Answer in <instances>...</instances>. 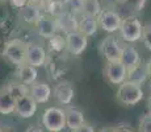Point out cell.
I'll list each match as a JSON object with an SVG mask.
<instances>
[{"mask_svg":"<svg viewBox=\"0 0 151 132\" xmlns=\"http://www.w3.org/2000/svg\"><path fill=\"white\" fill-rule=\"evenodd\" d=\"M27 63L34 66L41 67L46 63V50L45 48L38 44H28L27 49Z\"/></svg>","mask_w":151,"mask_h":132,"instance_id":"12","label":"cell"},{"mask_svg":"<svg viewBox=\"0 0 151 132\" xmlns=\"http://www.w3.org/2000/svg\"><path fill=\"white\" fill-rule=\"evenodd\" d=\"M99 132H116V130H114V127H104Z\"/></svg>","mask_w":151,"mask_h":132,"instance_id":"35","label":"cell"},{"mask_svg":"<svg viewBox=\"0 0 151 132\" xmlns=\"http://www.w3.org/2000/svg\"><path fill=\"white\" fill-rule=\"evenodd\" d=\"M36 28H37V33L43 39H51L59 31L55 17L50 16V15H42L38 21L36 23Z\"/></svg>","mask_w":151,"mask_h":132,"instance_id":"10","label":"cell"},{"mask_svg":"<svg viewBox=\"0 0 151 132\" xmlns=\"http://www.w3.org/2000/svg\"><path fill=\"white\" fill-rule=\"evenodd\" d=\"M104 77L106 81L112 85L120 86L124 83L127 78V70L126 67L122 65L121 61H116V62H106L104 66Z\"/></svg>","mask_w":151,"mask_h":132,"instance_id":"7","label":"cell"},{"mask_svg":"<svg viewBox=\"0 0 151 132\" xmlns=\"http://www.w3.org/2000/svg\"><path fill=\"white\" fill-rule=\"evenodd\" d=\"M142 42L151 52V23L143 25V33H142Z\"/></svg>","mask_w":151,"mask_h":132,"instance_id":"28","label":"cell"},{"mask_svg":"<svg viewBox=\"0 0 151 132\" xmlns=\"http://www.w3.org/2000/svg\"><path fill=\"white\" fill-rule=\"evenodd\" d=\"M42 0H30V3H34V4H40Z\"/></svg>","mask_w":151,"mask_h":132,"instance_id":"37","label":"cell"},{"mask_svg":"<svg viewBox=\"0 0 151 132\" xmlns=\"http://www.w3.org/2000/svg\"><path fill=\"white\" fill-rule=\"evenodd\" d=\"M122 16L118 13L117 9L114 8H106L103 9V12L100 13V16L97 17L99 26L100 29H103L104 32L112 34L116 32H120L121 24H122Z\"/></svg>","mask_w":151,"mask_h":132,"instance_id":"5","label":"cell"},{"mask_svg":"<svg viewBox=\"0 0 151 132\" xmlns=\"http://www.w3.org/2000/svg\"><path fill=\"white\" fill-rule=\"evenodd\" d=\"M29 94L33 96V99L38 104H43L50 101L51 95H53V90L45 82H34L29 87Z\"/></svg>","mask_w":151,"mask_h":132,"instance_id":"14","label":"cell"},{"mask_svg":"<svg viewBox=\"0 0 151 132\" xmlns=\"http://www.w3.org/2000/svg\"><path fill=\"white\" fill-rule=\"evenodd\" d=\"M149 78V73H147V69H146V65H139L134 69L129 70L127 71V78L126 81L130 82V83H134V85H138V86L142 87V85L147 81Z\"/></svg>","mask_w":151,"mask_h":132,"instance_id":"22","label":"cell"},{"mask_svg":"<svg viewBox=\"0 0 151 132\" xmlns=\"http://www.w3.org/2000/svg\"><path fill=\"white\" fill-rule=\"evenodd\" d=\"M65 112H66V124L70 130H75V128L80 127L86 123V119H84V114L80 110L75 107H68L65 108Z\"/></svg>","mask_w":151,"mask_h":132,"instance_id":"21","label":"cell"},{"mask_svg":"<svg viewBox=\"0 0 151 132\" xmlns=\"http://www.w3.org/2000/svg\"><path fill=\"white\" fill-rule=\"evenodd\" d=\"M150 90H151V85H150Z\"/></svg>","mask_w":151,"mask_h":132,"instance_id":"40","label":"cell"},{"mask_svg":"<svg viewBox=\"0 0 151 132\" xmlns=\"http://www.w3.org/2000/svg\"><path fill=\"white\" fill-rule=\"evenodd\" d=\"M147 110H149V114H151V95L147 98Z\"/></svg>","mask_w":151,"mask_h":132,"instance_id":"36","label":"cell"},{"mask_svg":"<svg viewBox=\"0 0 151 132\" xmlns=\"http://www.w3.org/2000/svg\"><path fill=\"white\" fill-rule=\"evenodd\" d=\"M65 40L66 50L72 55H80L82 53H84V50L87 49V45H88V37L80 33L79 31L66 33Z\"/></svg>","mask_w":151,"mask_h":132,"instance_id":"8","label":"cell"},{"mask_svg":"<svg viewBox=\"0 0 151 132\" xmlns=\"http://www.w3.org/2000/svg\"><path fill=\"white\" fill-rule=\"evenodd\" d=\"M116 99L122 106H135L143 99V90L141 86L125 81L118 86V90L116 93Z\"/></svg>","mask_w":151,"mask_h":132,"instance_id":"1","label":"cell"},{"mask_svg":"<svg viewBox=\"0 0 151 132\" xmlns=\"http://www.w3.org/2000/svg\"><path fill=\"white\" fill-rule=\"evenodd\" d=\"M65 11L72 15H79L83 13L84 8V1L86 0H62Z\"/></svg>","mask_w":151,"mask_h":132,"instance_id":"25","label":"cell"},{"mask_svg":"<svg viewBox=\"0 0 151 132\" xmlns=\"http://www.w3.org/2000/svg\"><path fill=\"white\" fill-rule=\"evenodd\" d=\"M75 16H76V15H72V13H68V12H63L58 17H55L58 29H59V31L66 32V33L78 31V23H79V20H76V17Z\"/></svg>","mask_w":151,"mask_h":132,"instance_id":"19","label":"cell"},{"mask_svg":"<svg viewBox=\"0 0 151 132\" xmlns=\"http://www.w3.org/2000/svg\"><path fill=\"white\" fill-rule=\"evenodd\" d=\"M41 16H42L41 8H40L38 4H34V3H29L25 7L19 9L20 20L27 23V24H36Z\"/></svg>","mask_w":151,"mask_h":132,"instance_id":"15","label":"cell"},{"mask_svg":"<svg viewBox=\"0 0 151 132\" xmlns=\"http://www.w3.org/2000/svg\"><path fill=\"white\" fill-rule=\"evenodd\" d=\"M146 69H147V73H149V77L151 78V57L149 58V61L146 62Z\"/></svg>","mask_w":151,"mask_h":132,"instance_id":"34","label":"cell"},{"mask_svg":"<svg viewBox=\"0 0 151 132\" xmlns=\"http://www.w3.org/2000/svg\"><path fill=\"white\" fill-rule=\"evenodd\" d=\"M121 62H122V65L126 67V70L129 71V70H132V69H134V67L141 65L142 61H141V55H139L137 49L132 45H126V46H124Z\"/></svg>","mask_w":151,"mask_h":132,"instance_id":"16","label":"cell"},{"mask_svg":"<svg viewBox=\"0 0 151 132\" xmlns=\"http://www.w3.org/2000/svg\"><path fill=\"white\" fill-rule=\"evenodd\" d=\"M37 77H38L37 67L29 65V63L17 66V78H19L20 82H22L27 86H30L34 82H37Z\"/></svg>","mask_w":151,"mask_h":132,"instance_id":"18","label":"cell"},{"mask_svg":"<svg viewBox=\"0 0 151 132\" xmlns=\"http://www.w3.org/2000/svg\"><path fill=\"white\" fill-rule=\"evenodd\" d=\"M27 49L28 44L20 39H13L5 44L3 49V57L16 66L27 63Z\"/></svg>","mask_w":151,"mask_h":132,"instance_id":"2","label":"cell"},{"mask_svg":"<svg viewBox=\"0 0 151 132\" xmlns=\"http://www.w3.org/2000/svg\"><path fill=\"white\" fill-rule=\"evenodd\" d=\"M114 130H116V132H133L127 125H124V124H120V125H117V127H114Z\"/></svg>","mask_w":151,"mask_h":132,"instance_id":"32","label":"cell"},{"mask_svg":"<svg viewBox=\"0 0 151 132\" xmlns=\"http://www.w3.org/2000/svg\"><path fill=\"white\" fill-rule=\"evenodd\" d=\"M72 132H96V131L93 130V127H92L91 124H87V123H84L83 125H80V127L72 130Z\"/></svg>","mask_w":151,"mask_h":132,"instance_id":"29","label":"cell"},{"mask_svg":"<svg viewBox=\"0 0 151 132\" xmlns=\"http://www.w3.org/2000/svg\"><path fill=\"white\" fill-rule=\"evenodd\" d=\"M147 0H121L118 5V13L122 16V19L126 17H137V15L145 8Z\"/></svg>","mask_w":151,"mask_h":132,"instance_id":"13","label":"cell"},{"mask_svg":"<svg viewBox=\"0 0 151 132\" xmlns=\"http://www.w3.org/2000/svg\"><path fill=\"white\" fill-rule=\"evenodd\" d=\"M139 132H151V114H146L139 119Z\"/></svg>","mask_w":151,"mask_h":132,"instance_id":"27","label":"cell"},{"mask_svg":"<svg viewBox=\"0 0 151 132\" xmlns=\"http://www.w3.org/2000/svg\"><path fill=\"white\" fill-rule=\"evenodd\" d=\"M42 124L49 132L63 131L66 124V112L60 107H49L42 114Z\"/></svg>","mask_w":151,"mask_h":132,"instance_id":"3","label":"cell"},{"mask_svg":"<svg viewBox=\"0 0 151 132\" xmlns=\"http://www.w3.org/2000/svg\"><path fill=\"white\" fill-rule=\"evenodd\" d=\"M37 102L33 99V96L30 94L22 96V98L17 99L16 101V108L14 112L22 119H29L32 116L36 115L37 112Z\"/></svg>","mask_w":151,"mask_h":132,"instance_id":"9","label":"cell"},{"mask_svg":"<svg viewBox=\"0 0 151 132\" xmlns=\"http://www.w3.org/2000/svg\"><path fill=\"white\" fill-rule=\"evenodd\" d=\"M53 95H54L55 101H57L59 104L68 106L72 102V99H74L75 90L70 82L63 81V82H59V83L54 87Z\"/></svg>","mask_w":151,"mask_h":132,"instance_id":"11","label":"cell"},{"mask_svg":"<svg viewBox=\"0 0 151 132\" xmlns=\"http://www.w3.org/2000/svg\"><path fill=\"white\" fill-rule=\"evenodd\" d=\"M11 1V4L13 5L14 8H22V7H25L27 4H29L30 3V0H9Z\"/></svg>","mask_w":151,"mask_h":132,"instance_id":"30","label":"cell"},{"mask_svg":"<svg viewBox=\"0 0 151 132\" xmlns=\"http://www.w3.org/2000/svg\"><path fill=\"white\" fill-rule=\"evenodd\" d=\"M27 132H45L42 130L40 125H37V124H34V125H30V127L27 130Z\"/></svg>","mask_w":151,"mask_h":132,"instance_id":"33","label":"cell"},{"mask_svg":"<svg viewBox=\"0 0 151 132\" xmlns=\"http://www.w3.org/2000/svg\"><path fill=\"white\" fill-rule=\"evenodd\" d=\"M4 1H7V0H0V3H4Z\"/></svg>","mask_w":151,"mask_h":132,"instance_id":"39","label":"cell"},{"mask_svg":"<svg viewBox=\"0 0 151 132\" xmlns=\"http://www.w3.org/2000/svg\"><path fill=\"white\" fill-rule=\"evenodd\" d=\"M142 33H143V25L137 17H126L122 20V24L120 28L121 40L125 42H137L142 40Z\"/></svg>","mask_w":151,"mask_h":132,"instance_id":"4","label":"cell"},{"mask_svg":"<svg viewBox=\"0 0 151 132\" xmlns=\"http://www.w3.org/2000/svg\"><path fill=\"white\" fill-rule=\"evenodd\" d=\"M104 3L106 4V7L108 8H117L118 5H120V3H121V0H104Z\"/></svg>","mask_w":151,"mask_h":132,"instance_id":"31","label":"cell"},{"mask_svg":"<svg viewBox=\"0 0 151 132\" xmlns=\"http://www.w3.org/2000/svg\"><path fill=\"white\" fill-rule=\"evenodd\" d=\"M5 87H7L8 91L12 94V96L16 99V101L29 94V87L27 86V85L22 83V82H20V81L9 82L8 85H5Z\"/></svg>","mask_w":151,"mask_h":132,"instance_id":"23","label":"cell"},{"mask_svg":"<svg viewBox=\"0 0 151 132\" xmlns=\"http://www.w3.org/2000/svg\"><path fill=\"white\" fill-rule=\"evenodd\" d=\"M0 132H4V131H3V125L1 124H0Z\"/></svg>","mask_w":151,"mask_h":132,"instance_id":"38","label":"cell"},{"mask_svg":"<svg viewBox=\"0 0 151 132\" xmlns=\"http://www.w3.org/2000/svg\"><path fill=\"white\" fill-rule=\"evenodd\" d=\"M14 108H16V99L7 90V87H1L0 89V115L13 114Z\"/></svg>","mask_w":151,"mask_h":132,"instance_id":"20","label":"cell"},{"mask_svg":"<svg viewBox=\"0 0 151 132\" xmlns=\"http://www.w3.org/2000/svg\"><path fill=\"white\" fill-rule=\"evenodd\" d=\"M99 28H100V26H99L97 17L83 15V16L79 19V23H78V31L87 37L95 36V34L97 33Z\"/></svg>","mask_w":151,"mask_h":132,"instance_id":"17","label":"cell"},{"mask_svg":"<svg viewBox=\"0 0 151 132\" xmlns=\"http://www.w3.org/2000/svg\"><path fill=\"white\" fill-rule=\"evenodd\" d=\"M49 40H50V48L55 52H59L63 48H66V40L59 34H55L54 37H51Z\"/></svg>","mask_w":151,"mask_h":132,"instance_id":"26","label":"cell"},{"mask_svg":"<svg viewBox=\"0 0 151 132\" xmlns=\"http://www.w3.org/2000/svg\"><path fill=\"white\" fill-rule=\"evenodd\" d=\"M101 12H103V7H101L100 0H86L84 1L83 15L92 16V17H99Z\"/></svg>","mask_w":151,"mask_h":132,"instance_id":"24","label":"cell"},{"mask_svg":"<svg viewBox=\"0 0 151 132\" xmlns=\"http://www.w3.org/2000/svg\"><path fill=\"white\" fill-rule=\"evenodd\" d=\"M99 49H100V53L103 54V57L106 60V62L121 61L124 46H121L118 40L116 37H113L112 34H109L108 37H105V39L101 41Z\"/></svg>","mask_w":151,"mask_h":132,"instance_id":"6","label":"cell"}]
</instances>
